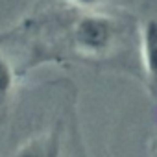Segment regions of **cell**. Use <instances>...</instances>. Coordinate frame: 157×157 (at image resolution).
Wrapping results in <instances>:
<instances>
[{"label": "cell", "mask_w": 157, "mask_h": 157, "mask_svg": "<svg viewBox=\"0 0 157 157\" xmlns=\"http://www.w3.org/2000/svg\"><path fill=\"white\" fill-rule=\"evenodd\" d=\"M13 85H15L13 68H11L10 61L0 54V117L6 111V105H8L10 96L13 93Z\"/></svg>", "instance_id": "3957f363"}, {"label": "cell", "mask_w": 157, "mask_h": 157, "mask_svg": "<svg viewBox=\"0 0 157 157\" xmlns=\"http://www.w3.org/2000/svg\"><path fill=\"white\" fill-rule=\"evenodd\" d=\"M68 2L82 10H94V8H100L105 0H68Z\"/></svg>", "instance_id": "5b68a950"}, {"label": "cell", "mask_w": 157, "mask_h": 157, "mask_svg": "<svg viewBox=\"0 0 157 157\" xmlns=\"http://www.w3.org/2000/svg\"><path fill=\"white\" fill-rule=\"evenodd\" d=\"M15 157H57V144L52 139H33L21 146Z\"/></svg>", "instance_id": "277c9868"}, {"label": "cell", "mask_w": 157, "mask_h": 157, "mask_svg": "<svg viewBox=\"0 0 157 157\" xmlns=\"http://www.w3.org/2000/svg\"><path fill=\"white\" fill-rule=\"evenodd\" d=\"M144 63L150 76L157 80V21H150L144 28Z\"/></svg>", "instance_id": "7a4b0ae2"}, {"label": "cell", "mask_w": 157, "mask_h": 157, "mask_svg": "<svg viewBox=\"0 0 157 157\" xmlns=\"http://www.w3.org/2000/svg\"><path fill=\"white\" fill-rule=\"evenodd\" d=\"M115 24L98 13H85L72 26V41L78 52L87 56L105 54L115 41Z\"/></svg>", "instance_id": "6da1fadb"}]
</instances>
